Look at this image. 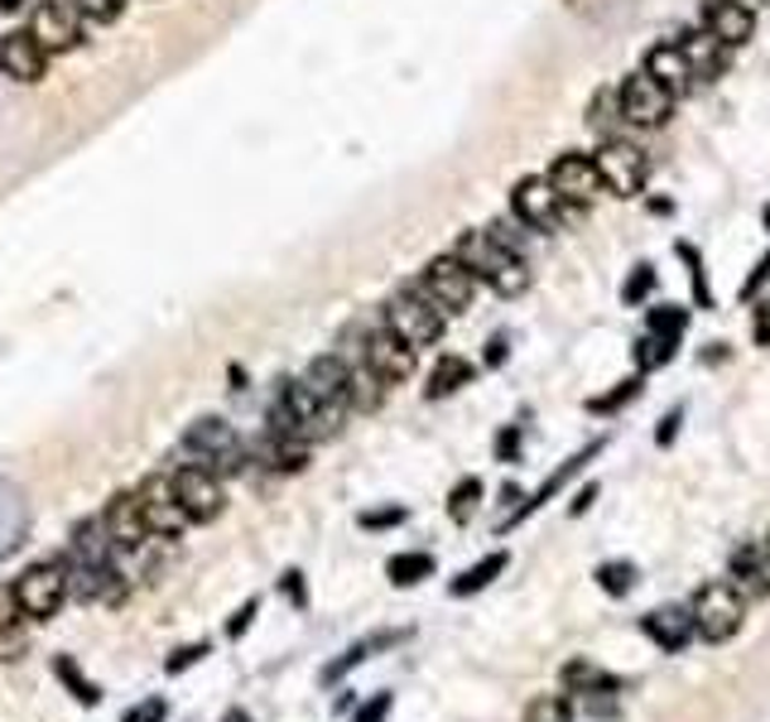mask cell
<instances>
[{
  "label": "cell",
  "mask_w": 770,
  "mask_h": 722,
  "mask_svg": "<svg viewBox=\"0 0 770 722\" xmlns=\"http://www.w3.org/2000/svg\"><path fill=\"white\" fill-rule=\"evenodd\" d=\"M10 588H15V602H20L24 622H30V626H44V622H53V616H58L63 602H68V593H73V573H68V563H63V554H58V559L30 563V569H24Z\"/></svg>",
  "instance_id": "cell-1"
},
{
  "label": "cell",
  "mask_w": 770,
  "mask_h": 722,
  "mask_svg": "<svg viewBox=\"0 0 770 722\" xmlns=\"http://www.w3.org/2000/svg\"><path fill=\"white\" fill-rule=\"evenodd\" d=\"M385 327H391V333H400L409 347H434V343H443L448 313L438 309L415 280H409L405 289H395L391 304H385Z\"/></svg>",
  "instance_id": "cell-2"
},
{
  "label": "cell",
  "mask_w": 770,
  "mask_h": 722,
  "mask_svg": "<svg viewBox=\"0 0 770 722\" xmlns=\"http://www.w3.org/2000/svg\"><path fill=\"white\" fill-rule=\"evenodd\" d=\"M688 612H694V632L698 640H708V646H723V640H732L741 632V622H747V597L737 593L727 578H713V583H703L694 602H688Z\"/></svg>",
  "instance_id": "cell-3"
},
{
  "label": "cell",
  "mask_w": 770,
  "mask_h": 722,
  "mask_svg": "<svg viewBox=\"0 0 770 722\" xmlns=\"http://www.w3.org/2000/svg\"><path fill=\"white\" fill-rule=\"evenodd\" d=\"M592 160H597V174H602V188L612 193V198H641V193H645L650 154L635 140H627V136L602 140L592 150Z\"/></svg>",
  "instance_id": "cell-4"
},
{
  "label": "cell",
  "mask_w": 770,
  "mask_h": 722,
  "mask_svg": "<svg viewBox=\"0 0 770 722\" xmlns=\"http://www.w3.org/2000/svg\"><path fill=\"white\" fill-rule=\"evenodd\" d=\"M424 294L434 299L438 309L453 319V313H468L472 309V299H477V289H482V280L462 266V260L453 256V251H443V256H434L429 266L419 270V280H415Z\"/></svg>",
  "instance_id": "cell-5"
},
{
  "label": "cell",
  "mask_w": 770,
  "mask_h": 722,
  "mask_svg": "<svg viewBox=\"0 0 770 722\" xmlns=\"http://www.w3.org/2000/svg\"><path fill=\"white\" fill-rule=\"evenodd\" d=\"M136 496H140V510H145V525H150L154 540H179L183 530H193L189 510H183L179 492H174V477L169 472H150V477L136 482Z\"/></svg>",
  "instance_id": "cell-6"
},
{
  "label": "cell",
  "mask_w": 770,
  "mask_h": 722,
  "mask_svg": "<svg viewBox=\"0 0 770 722\" xmlns=\"http://www.w3.org/2000/svg\"><path fill=\"white\" fill-rule=\"evenodd\" d=\"M617 91H621V121H627L631 130H660L674 116V97L645 68L621 77Z\"/></svg>",
  "instance_id": "cell-7"
},
{
  "label": "cell",
  "mask_w": 770,
  "mask_h": 722,
  "mask_svg": "<svg viewBox=\"0 0 770 722\" xmlns=\"http://www.w3.org/2000/svg\"><path fill=\"white\" fill-rule=\"evenodd\" d=\"M280 400L295 410L299 419V433L309 443H328V439H338L342 433V419H347V410L342 405H328V400H318L313 390H309V380H280Z\"/></svg>",
  "instance_id": "cell-8"
},
{
  "label": "cell",
  "mask_w": 770,
  "mask_h": 722,
  "mask_svg": "<svg viewBox=\"0 0 770 722\" xmlns=\"http://www.w3.org/2000/svg\"><path fill=\"white\" fill-rule=\"evenodd\" d=\"M169 477H174V492H179V502H183V510H189L193 525H212L222 510H227V487H222L217 472H207L197 463H183V467L169 472Z\"/></svg>",
  "instance_id": "cell-9"
},
{
  "label": "cell",
  "mask_w": 770,
  "mask_h": 722,
  "mask_svg": "<svg viewBox=\"0 0 770 722\" xmlns=\"http://www.w3.org/2000/svg\"><path fill=\"white\" fill-rule=\"evenodd\" d=\"M511 217L530 231H559L564 198L549 188L544 174H525V179H515V188H511Z\"/></svg>",
  "instance_id": "cell-10"
},
{
  "label": "cell",
  "mask_w": 770,
  "mask_h": 722,
  "mask_svg": "<svg viewBox=\"0 0 770 722\" xmlns=\"http://www.w3.org/2000/svg\"><path fill=\"white\" fill-rule=\"evenodd\" d=\"M544 179H549V188L564 198V207H588L597 198V188H602L597 160H592V154H582V150L554 154L549 169H544Z\"/></svg>",
  "instance_id": "cell-11"
},
{
  "label": "cell",
  "mask_w": 770,
  "mask_h": 722,
  "mask_svg": "<svg viewBox=\"0 0 770 722\" xmlns=\"http://www.w3.org/2000/svg\"><path fill=\"white\" fill-rule=\"evenodd\" d=\"M362 362L385 380V386H405V380L419 371V347H409L400 333H391V327H371Z\"/></svg>",
  "instance_id": "cell-12"
},
{
  "label": "cell",
  "mask_w": 770,
  "mask_h": 722,
  "mask_svg": "<svg viewBox=\"0 0 770 722\" xmlns=\"http://www.w3.org/2000/svg\"><path fill=\"white\" fill-rule=\"evenodd\" d=\"M30 34L53 54H73L83 44V15H77L73 0H44V6L30 15Z\"/></svg>",
  "instance_id": "cell-13"
},
{
  "label": "cell",
  "mask_w": 770,
  "mask_h": 722,
  "mask_svg": "<svg viewBox=\"0 0 770 722\" xmlns=\"http://www.w3.org/2000/svg\"><path fill=\"white\" fill-rule=\"evenodd\" d=\"M698 30H708L723 49H741L756 39V10L741 0H703L698 6Z\"/></svg>",
  "instance_id": "cell-14"
},
{
  "label": "cell",
  "mask_w": 770,
  "mask_h": 722,
  "mask_svg": "<svg viewBox=\"0 0 770 722\" xmlns=\"http://www.w3.org/2000/svg\"><path fill=\"white\" fill-rule=\"evenodd\" d=\"M101 520H106V530H111V540L121 554H136V549H145L154 540L150 535V525H145V510H140V496L136 487L130 492H116L111 502L101 506Z\"/></svg>",
  "instance_id": "cell-15"
},
{
  "label": "cell",
  "mask_w": 770,
  "mask_h": 722,
  "mask_svg": "<svg viewBox=\"0 0 770 722\" xmlns=\"http://www.w3.org/2000/svg\"><path fill=\"white\" fill-rule=\"evenodd\" d=\"M641 68H645L650 77H655V83L665 87L674 101H684L688 91L698 87V77H694V63L684 58V49L674 44V39H660V44H650V49H645V58H641Z\"/></svg>",
  "instance_id": "cell-16"
},
{
  "label": "cell",
  "mask_w": 770,
  "mask_h": 722,
  "mask_svg": "<svg viewBox=\"0 0 770 722\" xmlns=\"http://www.w3.org/2000/svg\"><path fill=\"white\" fill-rule=\"evenodd\" d=\"M0 73L15 77V83H44V73H49V49L39 44L30 30L0 34Z\"/></svg>",
  "instance_id": "cell-17"
},
{
  "label": "cell",
  "mask_w": 770,
  "mask_h": 722,
  "mask_svg": "<svg viewBox=\"0 0 770 722\" xmlns=\"http://www.w3.org/2000/svg\"><path fill=\"white\" fill-rule=\"evenodd\" d=\"M232 449H242V439H236V429L227 424V419H197V424L183 433V453H193V463L207 467V472L217 467Z\"/></svg>",
  "instance_id": "cell-18"
},
{
  "label": "cell",
  "mask_w": 770,
  "mask_h": 722,
  "mask_svg": "<svg viewBox=\"0 0 770 722\" xmlns=\"http://www.w3.org/2000/svg\"><path fill=\"white\" fill-rule=\"evenodd\" d=\"M116 554H121V549H116L101 516L73 525V535H68V559L73 563H87V569H116Z\"/></svg>",
  "instance_id": "cell-19"
},
{
  "label": "cell",
  "mask_w": 770,
  "mask_h": 722,
  "mask_svg": "<svg viewBox=\"0 0 770 722\" xmlns=\"http://www.w3.org/2000/svg\"><path fill=\"white\" fill-rule=\"evenodd\" d=\"M303 380H309V390L318 400L328 405H342V410H352L347 405V380H352V362L342 357V352H323V357L309 362V371H303Z\"/></svg>",
  "instance_id": "cell-20"
},
{
  "label": "cell",
  "mask_w": 770,
  "mask_h": 722,
  "mask_svg": "<svg viewBox=\"0 0 770 722\" xmlns=\"http://www.w3.org/2000/svg\"><path fill=\"white\" fill-rule=\"evenodd\" d=\"M727 583L737 588L747 602H766L770 597V563L761 545H741L732 563H727Z\"/></svg>",
  "instance_id": "cell-21"
},
{
  "label": "cell",
  "mask_w": 770,
  "mask_h": 722,
  "mask_svg": "<svg viewBox=\"0 0 770 722\" xmlns=\"http://www.w3.org/2000/svg\"><path fill=\"white\" fill-rule=\"evenodd\" d=\"M641 632L655 640L665 655H680L688 640H694V612L688 607H655V612H645V622H641Z\"/></svg>",
  "instance_id": "cell-22"
},
{
  "label": "cell",
  "mask_w": 770,
  "mask_h": 722,
  "mask_svg": "<svg viewBox=\"0 0 770 722\" xmlns=\"http://www.w3.org/2000/svg\"><path fill=\"white\" fill-rule=\"evenodd\" d=\"M472 380H477V362L458 357V352H443V357L434 362L429 380H424V400H448V396H458L462 386H472Z\"/></svg>",
  "instance_id": "cell-23"
},
{
  "label": "cell",
  "mask_w": 770,
  "mask_h": 722,
  "mask_svg": "<svg viewBox=\"0 0 770 722\" xmlns=\"http://www.w3.org/2000/svg\"><path fill=\"white\" fill-rule=\"evenodd\" d=\"M602 449H607V443L597 439V443H588V449H582V453H574V457H568V463H559V472H554V477L544 482V487H539L535 496H530V502H521V506H515V510H511V520L501 525V530H511V525H521V520H530V516H535V510H539L544 502H549V496H559V487H564V482L574 477V472H578L582 463H592V457L602 453Z\"/></svg>",
  "instance_id": "cell-24"
},
{
  "label": "cell",
  "mask_w": 770,
  "mask_h": 722,
  "mask_svg": "<svg viewBox=\"0 0 770 722\" xmlns=\"http://www.w3.org/2000/svg\"><path fill=\"white\" fill-rule=\"evenodd\" d=\"M674 44H680L684 58L694 63V77H698V83H713V77H723V68H727V49H723L708 30L684 34V39H674Z\"/></svg>",
  "instance_id": "cell-25"
},
{
  "label": "cell",
  "mask_w": 770,
  "mask_h": 722,
  "mask_svg": "<svg viewBox=\"0 0 770 722\" xmlns=\"http://www.w3.org/2000/svg\"><path fill=\"white\" fill-rule=\"evenodd\" d=\"M309 449L313 443H303V439H280V433H265V443L260 449H250L256 453V463H265L270 472H303L309 467Z\"/></svg>",
  "instance_id": "cell-26"
},
{
  "label": "cell",
  "mask_w": 770,
  "mask_h": 722,
  "mask_svg": "<svg viewBox=\"0 0 770 722\" xmlns=\"http://www.w3.org/2000/svg\"><path fill=\"white\" fill-rule=\"evenodd\" d=\"M559 685H564V693L588 699V693H617V675H607L602 665H592L588 655H578V660H568L559 669Z\"/></svg>",
  "instance_id": "cell-27"
},
{
  "label": "cell",
  "mask_w": 770,
  "mask_h": 722,
  "mask_svg": "<svg viewBox=\"0 0 770 722\" xmlns=\"http://www.w3.org/2000/svg\"><path fill=\"white\" fill-rule=\"evenodd\" d=\"M482 284H486V289H496L501 299H521L525 289H530V266H525V256L501 251V256L482 270Z\"/></svg>",
  "instance_id": "cell-28"
},
{
  "label": "cell",
  "mask_w": 770,
  "mask_h": 722,
  "mask_svg": "<svg viewBox=\"0 0 770 722\" xmlns=\"http://www.w3.org/2000/svg\"><path fill=\"white\" fill-rule=\"evenodd\" d=\"M506 563H511L506 549H491L486 559H477L472 569H462V573L453 578V583H448V593H453V597H472V593H482V588H491L501 573H506Z\"/></svg>",
  "instance_id": "cell-29"
},
{
  "label": "cell",
  "mask_w": 770,
  "mask_h": 722,
  "mask_svg": "<svg viewBox=\"0 0 770 722\" xmlns=\"http://www.w3.org/2000/svg\"><path fill=\"white\" fill-rule=\"evenodd\" d=\"M385 390H391V386H385V380H381L376 371H371L366 362H352V380H347V405H352L356 414H376L381 405H385Z\"/></svg>",
  "instance_id": "cell-30"
},
{
  "label": "cell",
  "mask_w": 770,
  "mask_h": 722,
  "mask_svg": "<svg viewBox=\"0 0 770 722\" xmlns=\"http://www.w3.org/2000/svg\"><path fill=\"white\" fill-rule=\"evenodd\" d=\"M385 578H391L395 588H415V583H424V578H434V554H424V549L391 554L385 559Z\"/></svg>",
  "instance_id": "cell-31"
},
{
  "label": "cell",
  "mask_w": 770,
  "mask_h": 722,
  "mask_svg": "<svg viewBox=\"0 0 770 722\" xmlns=\"http://www.w3.org/2000/svg\"><path fill=\"white\" fill-rule=\"evenodd\" d=\"M582 121H588L602 140H612L617 130L627 126V121H621V91H617V87H602V91H597V97L588 101V116H582Z\"/></svg>",
  "instance_id": "cell-32"
},
{
  "label": "cell",
  "mask_w": 770,
  "mask_h": 722,
  "mask_svg": "<svg viewBox=\"0 0 770 722\" xmlns=\"http://www.w3.org/2000/svg\"><path fill=\"white\" fill-rule=\"evenodd\" d=\"M645 333H655L660 343H674V347H680V343H684V333H688V309H674V304L650 309Z\"/></svg>",
  "instance_id": "cell-33"
},
{
  "label": "cell",
  "mask_w": 770,
  "mask_h": 722,
  "mask_svg": "<svg viewBox=\"0 0 770 722\" xmlns=\"http://www.w3.org/2000/svg\"><path fill=\"white\" fill-rule=\"evenodd\" d=\"M674 251H680V260L688 266V284H694V304H698V309H713V284H708V266H703L698 246H694V241H680V246H674Z\"/></svg>",
  "instance_id": "cell-34"
},
{
  "label": "cell",
  "mask_w": 770,
  "mask_h": 722,
  "mask_svg": "<svg viewBox=\"0 0 770 722\" xmlns=\"http://www.w3.org/2000/svg\"><path fill=\"white\" fill-rule=\"evenodd\" d=\"M597 588H602L607 597H627L631 588H635V563L627 559H607V563H597Z\"/></svg>",
  "instance_id": "cell-35"
},
{
  "label": "cell",
  "mask_w": 770,
  "mask_h": 722,
  "mask_svg": "<svg viewBox=\"0 0 770 722\" xmlns=\"http://www.w3.org/2000/svg\"><path fill=\"white\" fill-rule=\"evenodd\" d=\"M53 675H58L63 679V685H68L73 689V699H83L87 708H97L101 703V689L97 685H92V679L83 675V669H77L73 660H68V655H58V660H53Z\"/></svg>",
  "instance_id": "cell-36"
},
{
  "label": "cell",
  "mask_w": 770,
  "mask_h": 722,
  "mask_svg": "<svg viewBox=\"0 0 770 722\" xmlns=\"http://www.w3.org/2000/svg\"><path fill=\"white\" fill-rule=\"evenodd\" d=\"M477 502H482V477H462L453 492H448V520H458V525H468L472 520V510Z\"/></svg>",
  "instance_id": "cell-37"
},
{
  "label": "cell",
  "mask_w": 770,
  "mask_h": 722,
  "mask_svg": "<svg viewBox=\"0 0 770 722\" xmlns=\"http://www.w3.org/2000/svg\"><path fill=\"white\" fill-rule=\"evenodd\" d=\"M525 722H574V703L564 693H539V699H530Z\"/></svg>",
  "instance_id": "cell-38"
},
{
  "label": "cell",
  "mask_w": 770,
  "mask_h": 722,
  "mask_svg": "<svg viewBox=\"0 0 770 722\" xmlns=\"http://www.w3.org/2000/svg\"><path fill=\"white\" fill-rule=\"evenodd\" d=\"M635 396H641V371L627 376V380H617V390H607V396L588 400V410L592 414H612V410H621V405H631Z\"/></svg>",
  "instance_id": "cell-39"
},
{
  "label": "cell",
  "mask_w": 770,
  "mask_h": 722,
  "mask_svg": "<svg viewBox=\"0 0 770 722\" xmlns=\"http://www.w3.org/2000/svg\"><path fill=\"white\" fill-rule=\"evenodd\" d=\"M650 289H655V266H650V260H641V266H631L627 284H621V304H631V309L645 304Z\"/></svg>",
  "instance_id": "cell-40"
},
{
  "label": "cell",
  "mask_w": 770,
  "mask_h": 722,
  "mask_svg": "<svg viewBox=\"0 0 770 722\" xmlns=\"http://www.w3.org/2000/svg\"><path fill=\"white\" fill-rule=\"evenodd\" d=\"M73 6H77V15L92 24H111L126 15V0H73Z\"/></svg>",
  "instance_id": "cell-41"
},
{
  "label": "cell",
  "mask_w": 770,
  "mask_h": 722,
  "mask_svg": "<svg viewBox=\"0 0 770 722\" xmlns=\"http://www.w3.org/2000/svg\"><path fill=\"white\" fill-rule=\"evenodd\" d=\"M405 516H409L405 506H381V510H362L356 525H362V530H395V525H405Z\"/></svg>",
  "instance_id": "cell-42"
},
{
  "label": "cell",
  "mask_w": 770,
  "mask_h": 722,
  "mask_svg": "<svg viewBox=\"0 0 770 722\" xmlns=\"http://www.w3.org/2000/svg\"><path fill=\"white\" fill-rule=\"evenodd\" d=\"M766 284H770V251H766L761 260H756L751 274H747V280H741V299H747V304H756V299L766 294Z\"/></svg>",
  "instance_id": "cell-43"
},
{
  "label": "cell",
  "mask_w": 770,
  "mask_h": 722,
  "mask_svg": "<svg viewBox=\"0 0 770 722\" xmlns=\"http://www.w3.org/2000/svg\"><path fill=\"white\" fill-rule=\"evenodd\" d=\"M203 655H207V640H193V646H179L174 655H169L164 669H169V675H183V669H193Z\"/></svg>",
  "instance_id": "cell-44"
},
{
  "label": "cell",
  "mask_w": 770,
  "mask_h": 722,
  "mask_svg": "<svg viewBox=\"0 0 770 722\" xmlns=\"http://www.w3.org/2000/svg\"><path fill=\"white\" fill-rule=\"evenodd\" d=\"M391 708H395V693H371V699L356 708L352 722H385V718H391Z\"/></svg>",
  "instance_id": "cell-45"
},
{
  "label": "cell",
  "mask_w": 770,
  "mask_h": 722,
  "mask_svg": "<svg viewBox=\"0 0 770 722\" xmlns=\"http://www.w3.org/2000/svg\"><path fill=\"white\" fill-rule=\"evenodd\" d=\"M751 343L770 347V294H761V299H756V309H751Z\"/></svg>",
  "instance_id": "cell-46"
},
{
  "label": "cell",
  "mask_w": 770,
  "mask_h": 722,
  "mask_svg": "<svg viewBox=\"0 0 770 722\" xmlns=\"http://www.w3.org/2000/svg\"><path fill=\"white\" fill-rule=\"evenodd\" d=\"M15 626H24V612L15 602V588H0V632H15Z\"/></svg>",
  "instance_id": "cell-47"
},
{
  "label": "cell",
  "mask_w": 770,
  "mask_h": 722,
  "mask_svg": "<svg viewBox=\"0 0 770 722\" xmlns=\"http://www.w3.org/2000/svg\"><path fill=\"white\" fill-rule=\"evenodd\" d=\"M366 655H371V646H352V650H342V660H333V665H328V669H323V679H328V685H338V679L347 675L352 665H362Z\"/></svg>",
  "instance_id": "cell-48"
},
{
  "label": "cell",
  "mask_w": 770,
  "mask_h": 722,
  "mask_svg": "<svg viewBox=\"0 0 770 722\" xmlns=\"http://www.w3.org/2000/svg\"><path fill=\"white\" fill-rule=\"evenodd\" d=\"M169 718V703L164 699H140L121 722H164Z\"/></svg>",
  "instance_id": "cell-49"
},
{
  "label": "cell",
  "mask_w": 770,
  "mask_h": 722,
  "mask_svg": "<svg viewBox=\"0 0 770 722\" xmlns=\"http://www.w3.org/2000/svg\"><path fill=\"white\" fill-rule=\"evenodd\" d=\"M680 424H684V405H674V410L660 419V429H655V443H660V449H670V443L680 439Z\"/></svg>",
  "instance_id": "cell-50"
},
{
  "label": "cell",
  "mask_w": 770,
  "mask_h": 722,
  "mask_svg": "<svg viewBox=\"0 0 770 722\" xmlns=\"http://www.w3.org/2000/svg\"><path fill=\"white\" fill-rule=\"evenodd\" d=\"M256 612H260V597H250L246 607H242V612H236L232 622H227V636H232V640H242V636L250 632V622H256Z\"/></svg>",
  "instance_id": "cell-51"
},
{
  "label": "cell",
  "mask_w": 770,
  "mask_h": 722,
  "mask_svg": "<svg viewBox=\"0 0 770 722\" xmlns=\"http://www.w3.org/2000/svg\"><path fill=\"white\" fill-rule=\"evenodd\" d=\"M280 588H285V597L295 602V607H309V593H303V573H299V569H289V573L280 578Z\"/></svg>",
  "instance_id": "cell-52"
},
{
  "label": "cell",
  "mask_w": 770,
  "mask_h": 722,
  "mask_svg": "<svg viewBox=\"0 0 770 722\" xmlns=\"http://www.w3.org/2000/svg\"><path fill=\"white\" fill-rule=\"evenodd\" d=\"M515 453H521V429L511 424V429H501V433H496V457H501V463H511Z\"/></svg>",
  "instance_id": "cell-53"
},
{
  "label": "cell",
  "mask_w": 770,
  "mask_h": 722,
  "mask_svg": "<svg viewBox=\"0 0 770 722\" xmlns=\"http://www.w3.org/2000/svg\"><path fill=\"white\" fill-rule=\"evenodd\" d=\"M597 502V482H588V487H582L578 496H574V506H568V510H574V516H582V510H588Z\"/></svg>",
  "instance_id": "cell-54"
},
{
  "label": "cell",
  "mask_w": 770,
  "mask_h": 722,
  "mask_svg": "<svg viewBox=\"0 0 770 722\" xmlns=\"http://www.w3.org/2000/svg\"><path fill=\"white\" fill-rule=\"evenodd\" d=\"M506 337H491V343H486V366H501V362H506Z\"/></svg>",
  "instance_id": "cell-55"
},
{
  "label": "cell",
  "mask_w": 770,
  "mask_h": 722,
  "mask_svg": "<svg viewBox=\"0 0 770 722\" xmlns=\"http://www.w3.org/2000/svg\"><path fill=\"white\" fill-rule=\"evenodd\" d=\"M222 722H250V713H246V708H227V718H222Z\"/></svg>",
  "instance_id": "cell-56"
},
{
  "label": "cell",
  "mask_w": 770,
  "mask_h": 722,
  "mask_svg": "<svg viewBox=\"0 0 770 722\" xmlns=\"http://www.w3.org/2000/svg\"><path fill=\"white\" fill-rule=\"evenodd\" d=\"M0 10H6V15H15V10H24V0H0Z\"/></svg>",
  "instance_id": "cell-57"
},
{
  "label": "cell",
  "mask_w": 770,
  "mask_h": 722,
  "mask_svg": "<svg viewBox=\"0 0 770 722\" xmlns=\"http://www.w3.org/2000/svg\"><path fill=\"white\" fill-rule=\"evenodd\" d=\"M761 227H766V231H770V203H766V207H761Z\"/></svg>",
  "instance_id": "cell-58"
},
{
  "label": "cell",
  "mask_w": 770,
  "mask_h": 722,
  "mask_svg": "<svg viewBox=\"0 0 770 722\" xmlns=\"http://www.w3.org/2000/svg\"><path fill=\"white\" fill-rule=\"evenodd\" d=\"M761 549H766V563H770V530H766V540H761Z\"/></svg>",
  "instance_id": "cell-59"
}]
</instances>
